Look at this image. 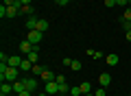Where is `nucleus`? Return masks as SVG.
Here are the masks:
<instances>
[{"label":"nucleus","mask_w":131,"mask_h":96,"mask_svg":"<svg viewBox=\"0 0 131 96\" xmlns=\"http://www.w3.org/2000/svg\"><path fill=\"white\" fill-rule=\"evenodd\" d=\"M18 72H20V68H11V66H7L5 72H0V81L15 83V81H18Z\"/></svg>","instance_id":"obj_1"},{"label":"nucleus","mask_w":131,"mask_h":96,"mask_svg":"<svg viewBox=\"0 0 131 96\" xmlns=\"http://www.w3.org/2000/svg\"><path fill=\"white\" fill-rule=\"evenodd\" d=\"M26 39L31 41L33 46H39V41L44 39V33H42V31H28V33H26Z\"/></svg>","instance_id":"obj_2"},{"label":"nucleus","mask_w":131,"mask_h":96,"mask_svg":"<svg viewBox=\"0 0 131 96\" xmlns=\"http://www.w3.org/2000/svg\"><path fill=\"white\" fill-rule=\"evenodd\" d=\"M44 92H46V94L48 96H50V94H59V83H57V81H48V83H44Z\"/></svg>","instance_id":"obj_3"},{"label":"nucleus","mask_w":131,"mask_h":96,"mask_svg":"<svg viewBox=\"0 0 131 96\" xmlns=\"http://www.w3.org/2000/svg\"><path fill=\"white\" fill-rule=\"evenodd\" d=\"M109 83H112V77H109V72H103L101 77H98V85H101V87H109Z\"/></svg>","instance_id":"obj_4"},{"label":"nucleus","mask_w":131,"mask_h":96,"mask_svg":"<svg viewBox=\"0 0 131 96\" xmlns=\"http://www.w3.org/2000/svg\"><path fill=\"white\" fill-rule=\"evenodd\" d=\"M11 92H13V83H5L2 81V85H0V96H9Z\"/></svg>","instance_id":"obj_5"},{"label":"nucleus","mask_w":131,"mask_h":96,"mask_svg":"<svg viewBox=\"0 0 131 96\" xmlns=\"http://www.w3.org/2000/svg\"><path fill=\"white\" fill-rule=\"evenodd\" d=\"M20 50H22L24 55H28V52H33V50H35V46H33V44H31L28 39H24L22 44H20Z\"/></svg>","instance_id":"obj_6"},{"label":"nucleus","mask_w":131,"mask_h":96,"mask_svg":"<svg viewBox=\"0 0 131 96\" xmlns=\"http://www.w3.org/2000/svg\"><path fill=\"white\" fill-rule=\"evenodd\" d=\"M24 90H26V85H24V79H18V81L13 83V92H15V94H22Z\"/></svg>","instance_id":"obj_7"},{"label":"nucleus","mask_w":131,"mask_h":96,"mask_svg":"<svg viewBox=\"0 0 131 96\" xmlns=\"http://www.w3.org/2000/svg\"><path fill=\"white\" fill-rule=\"evenodd\" d=\"M24 85H26V90L28 92H35V87H37V81L33 77H28V79H24Z\"/></svg>","instance_id":"obj_8"},{"label":"nucleus","mask_w":131,"mask_h":96,"mask_svg":"<svg viewBox=\"0 0 131 96\" xmlns=\"http://www.w3.org/2000/svg\"><path fill=\"white\" fill-rule=\"evenodd\" d=\"M9 66H11V68H20V66H22V57L11 55V57H9Z\"/></svg>","instance_id":"obj_9"},{"label":"nucleus","mask_w":131,"mask_h":96,"mask_svg":"<svg viewBox=\"0 0 131 96\" xmlns=\"http://www.w3.org/2000/svg\"><path fill=\"white\" fill-rule=\"evenodd\" d=\"M26 28H28V31H35V28H37V18H35V15H28V20H26Z\"/></svg>","instance_id":"obj_10"},{"label":"nucleus","mask_w":131,"mask_h":96,"mask_svg":"<svg viewBox=\"0 0 131 96\" xmlns=\"http://www.w3.org/2000/svg\"><path fill=\"white\" fill-rule=\"evenodd\" d=\"M39 79H42L44 83H48V81H55V74H52L50 70H44V72H42V77H39Z\"/></svg>","instance_id":"obj_11"},{"label":"nucleus","mask_w":131,"mask_h":96,"mask_svg":"<svg viewBox=\"0 0 131 96\" xmlns=\"http://www.w3.org/2000/svg\"><path fill=\"white\" fill-rule=\"evenodd\" d=\"M33 61H28V59H22V66H20V70H22V72H28V70H33Z\"/></svg>","instance_id":"obj_12"},{"label":"nucleus","mask_w":131,"mask_h":96,"mask_svg":"<svg viewBox=\"0 0 131 96\" xmlns=\"http://www.w3.org/2000/svg\"><path fill=\"white\" fill-rule=\"evenodd\" d=\"M26 59H28V61H33V63H37V61H39V52H37V46H35V50H33V52H28V55H26Z\"/></svg>","instance_id":"obj_13"},{"label":"nucleus","mask_w":131,"mask_h":96,"mask_svg":"<svg viewBox=\"0 0 131 96\" xmlns=\"http://www.w3.org/2000/svg\"><path fill=\"white\" fill-rule=\"evenodd\" d=\"M35 31H48V20H42V18H39L37 20V28H35Z\"/></svg>","instance_id":"obj_14"},{"label":"nucleus","mask_w":131,"mask_h":96,"mask_svg":"<svg viewBox=\"0 0 131 96\" xmlns=\"http://www.w3.org/2000/svg\"><path fill=\"white\" fill-rule=\"evenodd\" d=\"M105 61H107V66H116L118 61H120V57H118V55H107Z\"/></svg>","instance_id":"obj_15"},{"label":"nucleus","mask_w":131,"mask_h":96,"mask_svg":"<svg viewBox=\"0 0 131 96\" xmlns=\"http://www.w3.org/2000/svg\"><path fill=\"white\" fill-rule=\"evenodd\" d=\"M70 96H83V90H81V85H72V87H70Z\"/></svg>","instance_id":"obj_16"},{"label":"nucleus","mask_w":131,"mask_h":96,"mask_svg":"<svg viewBox=\"0 0 131 96\" xmlns=\"http://www.w3.org/2000/svg\"><path fill=\"white\" fill-rule=\"evenodd\" d=\"M31 72L35 74V77H42V72H44V68H42V66H39V63H35V66H33V70H31Z\"/></svg>","instance_id":"obj_17"},{"label":"nucleus","mask_w":131,"mask_h":96,"mask_svg":"<svg viewBox=\"0 0 131 96\" xmlns=\"http://www.w3.org/2000/svg\"><path fill=\"white\" fill-rule=\"evenodd\" d=\"M81 68H83V66H81V61H77V59H72V63H70V70H74V72H79Z\"/></svg>","instance_id":"obj_18"},{"label":"nucleus","mask_w":131,"mask_h":96,"mask_svg":"<svg viewBox=\"0 0 131 96\" xmlns=\"http://www.w3.org/2000/svg\"><path fill=\"white\" fill-rule=\"evenodd\" d=\"M20 13H24V15H31V13H33V7H31V5H22Z\"/></svg>","instance_id":"obj_19"},{"label":"nucleus","mask_w":131,"mask_h":96,"mask_svg":"<svg viewBox=\"0 0 131 96\" xmlns=\"http://www.w3.org/2000/svg\"><path fill=\"white\" fill-rule=\"evenodd\" d=\"M125 22H131V7L125 9V13H122V24H125Z\"/></svg>","instance_id":"obj_20"},{"label":"nucleus","mask_w":131,"mask_h":96,"mask_svg":"<svg viewBox=\"0 0 131 96\" xmlns=\"http://www.w3.org/2000/svg\"><path fill=\"white\" fill-rule=\"evenodd\" d=\"M81 90H83V94H90V92H92V85H90L88 81H83L81 83Z\"/></svg>","instance_id":"obj_21"},{"label":"nucleus","mask_w":131,"mask_h":96,"mask_svg":"<svg viewBox=\"0 0 131 96\" xmlns=\"http://www.w3.org/2000/svg\"><path fill=\"white\" fill-rule=\"evenodd\" d=\"M88 55L92 57V59H101V57H103V55H101V52H98V50H92V48H90V50H88Z\"/></svg>","instance_id":"obj_22"},{"label":"nucleus","mask_w":131,"mask_h":96,"mask_svg":"<svg viewBox=\"0 0 131 96\" xmlns=\"http://www.w3.org/2000/svg\"><path fill=\"white\" fill-rule=\"evenodd\" d=\"M94 96H107V92H105V87H98V90H94Z\"/></svg>","instance_id":"obj_23"},{"label":"nucleus","mask_w":131,"mask_h":96,"mask_svg":"<svg viewBox=\"0 0 131 96\" xmlns=\"http://www.w3.org/2000/svg\"><path fill=\"white\" fill-rule=\"evenodd\" d=\"M0 63H7V66H9V55H5V52H0Z\"/></svg>","instance_id":"obj_24"},{"label":"nucleus","mask_w":131,"mask_h":96,"mask_svg":"<svg viewBox=\"0 0 131 96\" xmlns=\"http://www.w3.org/2000/svg\"><path fill=\"white\" fill-rule=\"evenodd\" d=\"M105 7L112 9V7H118V2H116V0H105Z\"/></svg>","instance_id":"obj_25"},{"label":"nucleus","mask_w":131,"mask_h":96,"mask_svg":"<svg viewBox=\"0 0 131 96\" xmlns=\"http://www.w3.org/2000/svg\"><path fill=\"white\" fill-rule=\"evenodd\" d=\"M55 81L61 85V83H66V77H63V74H57V77H55Z\"/></svg>","instance_id":"obj_26"},{"label":"nucleus","mask_w":131,"mask_h":96,"mask_svg":"<svg viewBox=\"0 0 131 96\" xmlns=\"http://www.w3.org/2000/svg\"><path fill=\"white\" fill-rule=\"evenodd\" d=\"M55 2H57V7H66L68 2H70V0H55Z\"/></svg>","instance_id":"obj_27"},{"label":"nucleus","mask_w":131,"mask_h":96,"mask_svg":"<svg viewBox=\"0 0 131 96\" xmlns=\"http://www.w3.org/2000/svg\"><path fill=\"white\" fill-rule=\"evenodd\" d=\"M116 2H118V7H125V9H127V5H129V0H116Z\"/></svg>","instance_id":"obj_28"},{"label":"nucleus","mask_w":131,"mask_h":96,"mask_svg":"<svg viewBox=\"0 0 131 96\" xmlns=\"http://www.w3.org/2000/svg\"><path fill=\"white\" fill-rule=\"evenodd\" d=\"M18 96H33V92H28V90H24L22 94H18Z\"/></svg>","instance_id":"obj_29"},{"label":"nucleus","mask_w":131,"mask_h":96,"mask_svg":"<svg viewBox=\"0 0 131 96\" xmlns=\"http://www.w3.org/2000/svg\"><path fill=\"white\" fill-rule=\"evenodd\" d=\"M127 41H131V31H127Z\"/></svg>","instance_id":"obj_30"},{"label":"nucleus","mask_w":131,"mask_h":96,"mask_svg":"<svg viewBox=\"0 0 131 96\" xmlns=\"http://www.w3.org/2000/svg\"><path fill=\"white\" fill-rule=\"evenodd\" d=\"M20 2H22V5H31V0H20Z\"/></svg>","instance_id":"obj_31"},{"label":"nucleus","mask_w":131,"mask_h":96,"mask_svg":"<svg viewBox=\"0 0 131 96\" xmlns=\"http://www.w3.org/2000/svg\"><path fill=\"white\" fill-rule=\"evenodd\" d=\"M37 96H48V94H46V92H42V94H37Z\"/></svg>","instance_id":"obj_32"},{"label":"nucleus","mask_w":131,"mask_h":96,"mask_svg":"<svg viewBox=\"0 0 131 96\" xmlns=\"http://www.w3.org/2000/svg\"><path fill=\"white\" fill-rule=\"evenodd\" d=\"M83 96H94V92H90V94H83Z\"/></svg>","instance_id":"obj_33"},{"label":"nucleus","mask_w":131,"mask_h":96,"mask_svg":"<svg viewBox=\"0 0 131 96\" xmlns=\"http://www.w3.org/2000/svg\"><path fill=\"white\" fill-rule=\"evenodd\" d=\"M57 96H70V94H57Z\"/></svg>","instance_id":"obj_34"},{"label":"nucleus","mask_w":131,"mask_h":96,"mask_svg":"<svg viewBox=\"0 0 131 96\" xmlns=\"http://www.w3.org/2000/svg\"><path fill=\"white\" fill-rule=\"evenodd\" d=\"M129 7H131V0H129Z\"/></svg>","instance_id":"obj_35"}]
</instances>
